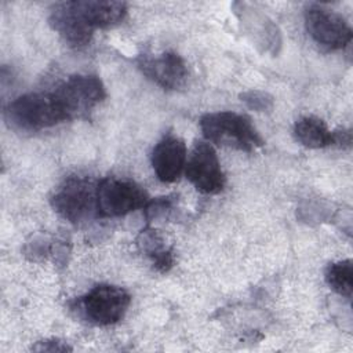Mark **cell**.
Segmentation results:
<instances>
[{
  "label": "cell",
  "instance_id": "4",
  "mask_svg": "<svg viewBox=\"0 0 353 353\" xmlns=\"http://www.w3.org/2000/svg\"><path fill=\"white\" fill-rule=\"evenodd\" d=\"M148 203V193L134 181L108 176L97 185L98 216H123L138 208H145Z\"/></svg>",
  "mask_w": 353,
  "mask_h": 353
},
{
  "label": "cell",
  "instance_id": "12",
  "mask_svg": "<svg viewBox=\"0 0 353 353\" xmlns=\"http://www.w3.org/2000/svg\"><path fill=\"white\" fill-rule=\"evenodd\" d=\"M76 8L91 28H110L120 23L127 14L124 1L112 0H74Z\"/></svg>",
  "mask_w": 353,
  "mask_h": 353
},
{
  "label": "cell",
  "instance_id": "16",
  "mask_svg": "<svg viewBox=\"0 0 353 353\" xmlns=\"http://www.w3.org/2000/svg\"><path fill=\"white\" fill-rule=\"evenodd\" d=\"M241 101H244L251 109L255 110H268L273 105L272 97L259 91H248L245 94H241Z\"/></svg>",
  "mask_w": 353,
  "mask_h": 353
},
{
  "label": "cell",
  "instance_id": "8",
  "mask_svg": "<svg viewBox=\"0 0 353 353\" xmlns=\"http://www.w3.org/2000/svg\"><path fill=\"white\" fill-rule=\"evenodd\" d=\"M186 178L201 193H219L226 182L214 148L205 142L194 145L186 164Z\"/></svg>",
  "mask_w": 353,
  "mask_h": 353
},
{
  "label": "cell",
  "instance_id": "3",
  "mask_svg": "<svg viewBox=\"0 0 353 353\" xmlns=\"http://www.w3.org/2000/svg\"><path fill=\"white\" fill-rule=\"evenodd\" d=\"M130 302L131 296L124 288L112 284H98L76 301V307L88 323L110 325L123 319Z\"/></svg>",
  "mask_w": 353,
  "mask_h": 353
},
{
  "label": "cell",
  "instance_id": "1",
  "mask_svg": "<svg viewBox=\"0 0 353 353\" xmlns=\"http://www.w3.org/2000/svg\"><path fill=\"white\" fill-rule=\"evenodd\" d=\"M4 116L14 128L22 131H39L69 120L54 91L21 95L8 103Z\"/></svg>",
  "mask_w": 353,
  "mask_h": 353
},
{
  "label": "cell",
  "instance_id": "9",
  "mask_svg": "<svg viewBox=\"0 0 353 353\" xmlns=\"http://www.w3.org/2000/svg\"><path fill=\"white\" fill-rule=\"evenodd\" d=\"M138 65L142 73L167 90L181 88L188 77L185 61L174 51H167L159 57L141 55Z\"/></svg>",
  "mask_w": 353,
  "mask_h": 353
},
{
  "label": "cell",
  "instance_id": "2",
  "mask_svg": "<svg viewBox=\"0 0 353 353\" xmlns=\"http://www.w3.org/2000/svg\"><path fill=\"white\" fill-rule=\"evenodd\" d=\"M200 128L207 141L243 152H252L263 145L251 120L234 112L207 113L200 119Z\"/></svg>",
  "mask_w": 353,
  "mask_h": 353
},
{
  "label": "cell",
  "instance_id": "15",
  "mask_svg": "<svg viewBox=\"0 0 353 353\" xmlns=\"http://www.w3.org/2000/svg\"><path fill=\"white\" fill-rule=\"evenodd\" d=\"M138 244L142 247V250L146 252V255H149L152 258L153 266L159 272L164 273L171 269V266L174 263L172 254L170 250L164 248L161 239L153 230H145V232L142 230Z\"/></svg>",
  "mask_w": 353,
  "mask_h": 353
},
{
  "label": "cell",
  "instance_id": "14",
  "mask_svg": "<svg viewBox=\"0 0 353 353\" xmlns=\"http://www.w3.org/2000/svg\"><path fill=\"white\" fill-rule=\"evenodd\" d=\"M325 281L332 291L350 299L353 290V263L350 259L330 263L325 270Z\"/></svg>",
  "mask_w": 353,
  "mask_h": 353
},
{
  "label": "cell",
  "instance_id": "7",
  "mask_svg": "<svg viewBox=\"0 0 353 353\" xmlns=\"http://www.w3.org/2000/svg\"><path fill=\"white\" fill-rule=\"evenodd\" d=\"M305 25L310 37L327 50L343 48L353 36L342 15L321 6H310L305 11Z\"/></svg>",
  "mask_w": 353,
  "mask_h": 353
},
{
  "label": "cell",
  "instance_id": "6",
  "mask_svg": "<svg viewBox=\"0 0 353 353\" xmlns=\"http://www.w3.org/2000/svg\"><path fill=\"white\" fill-rule=\"evenodd\" d=\"M55 95L63 106L68 119L84 117L105 99V88L99 77L74 74L55 88Z\"/></svg>",
  "mask_w": 353,
  "mask_h": 353
},
{
  "label": "cell",
  "instance_id": "11",
  "mask_svg": "<svg viewBox=\"0 0 353 353\" xmlns=\"http://www.w3.org/2000/svg\"><path fill=\"white\" fill-rule=\"evenodd\" d=\"M152 165L161 182H175L186 165V145L176 135H167L152 152Z\"/></svg>",
  "mask_w": 353,
  "mask_h": 353
},
{
  "label": "cell",
  "instance_id": "17",
  "mask_svg": "<svg viewBox=\"0 0 353 353\" xmlns=\"http://www.w3.org/2000/svg\"><path fill=\"white\" fill-rule=\"evenodd\" d=\"M33 350L37 352H65V350H72L66 343L58 341V339H51V341H41L36 346H33Z\"/></svg>",
  "mask_w": 353,
  "mask_h": 353
},
{
  "label": "cell",
  "instance_id": "10",
  "mask_svg": "<svg viewBox=\"0 0 353 353\" xmlns=\"http://www.w3.org/2000/svg\"><path fill=\"white\" fill-rule=\"evenodd\" d=\"M48 21L51 28L70 47H84L92 39L94 29L81 17L73 1L55 4Z\"/></svg>",
  "mask_w": 353,
  "mask_h": 353
},
{
  "label": "cell",
  "instance_id": "5",
  "mask_svg": "<svg viewBox=\"0 0 353 353\" xmlns=\"http://www.w3.org/2000/svg\"><path fill=\"white\" fill-rule=\"evenodd\" d=\"M54 210L72 223L97 212V186L85 176L66 178L51 197Z\"/></svg>",
  "mask_w": 353,
  "mask_h": 353
},
{
  "label": "cell",
  "instance_id": "13",
  "mask_svg": "<svg viewBox=\"0 0 353 353\" xmlns=\"http://www.w3.org/2000/svg\"><path fill=\"white\" fill-rule=\"evenodd\" d=\"M295 138L306 148L320 149L334 143V132H331L325 123L314 116L301 117L294 127Z\"/></svg>",
  "mask_w": 353,
  "mask_h": 353
}]
</instances>
